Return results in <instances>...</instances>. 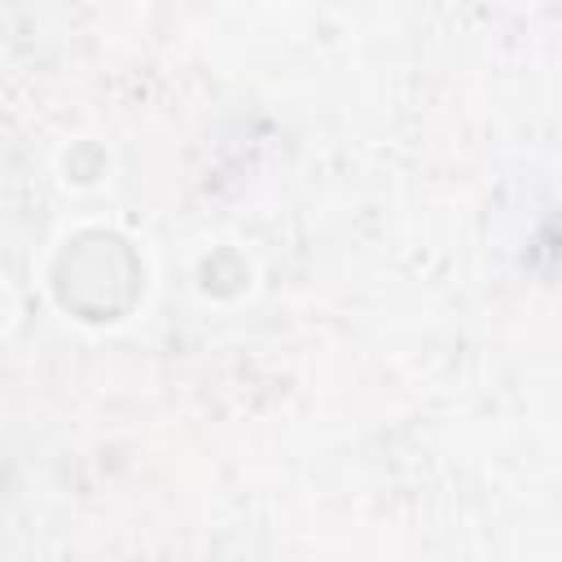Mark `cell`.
<instances>
[{
	"label": "cell",
	"instance_id": "1",
	"mask_svg": "<svg viewBox=\"0 0 562 562\" xmlns=\"http://www.w3.org/2000/svg\"><path fill=\"white\" fill-rule=\"evenodd\" d=\"M53 299L61 312L88 325H114L132 316L145 290V263L136 246L114 228H83L75 233L48 272Z\"/></svg>",
	"mask_w": 562,
	"mask_h": 562
}]
</instances>
